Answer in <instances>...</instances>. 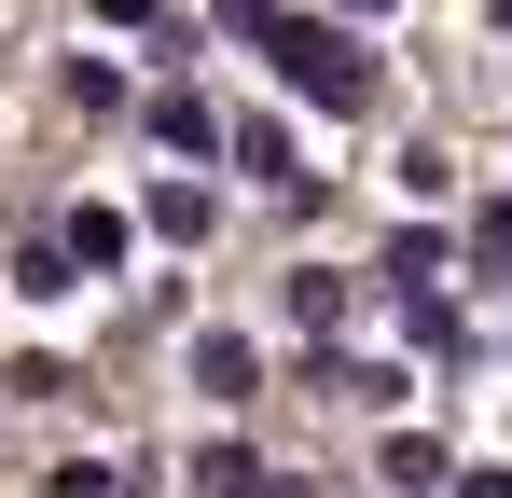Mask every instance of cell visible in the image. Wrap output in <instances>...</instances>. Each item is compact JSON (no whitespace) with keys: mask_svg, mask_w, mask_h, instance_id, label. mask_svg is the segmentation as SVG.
Wrapping results in <instances>:
<instances>
[{"mask_svg":"<svg viewBox=\"0 0 512 498\" xmlns=\"http://www.w3.org/2000/svg\"><path fill=\"white\" fill-rule=\"evenodd\" d=\"M277 83L305 97V111H374V56H360V28H333V14H277Z\"/></svg>","mask_w":512,"mask_h":498,"instance_id":"cell-1","label":"cell"},{"mask_svg":"<svg viewBox=\"0 0 512 498\" xmlns=\"http://www.w3.org/2000/svg\"><path fill=\"white\" fill-rule=\"evenodd\" d=\"M180 374H194V402H250V388H263V346H250V332H194Z\"/></svg>","mask_w":512,"mask_h":498,"instance_id":"cell-2","label":"cell"},{"mask_svg":"<svg viewBox=\"0 0 512 498\" xmlns=\"http://www.w3.org/2000/svg\"><path fill=\"white\" fill-rule=\"evenodd\" d=\"M56 236H70V263H84V277H125V249H139V222H125V208H70V222H56Z\"/></svg>","mask_w":512,"mask_h":498,"instance_id":"cell-3","label":"cell"},{"mask_svg":"<svg viewBox=\"0 0 512 498\" xmlns=\"http://www.w3.org/2000/svg\"><path fill=\"white\" fill-rule=\"evenodd\" d=\"M153 139H167V153H194V166H208V153H236V139H222V111H208V97H180V83L153 97Z\"/></svg>","mask_w":512,"mask_h":498,"instance_id":"cell-4","label":"cell"},{"mask_svg":"<svg viewBox=\"0 0 512 498\" xmlns=\"http://www.w3.org/2000/svg\"><path fill=\"white\" fill-rule=\"evenodd\" d=\"M277 319H291L305 346H319V332L346 319V277H319V263H291V277H277Z\"/></svg>","mask_w":512,"mask_h":498,"instance_id":"cell-5","label":"cell"},{"mask_svg":"<svg viewBox=\"0 0 512 498\" xmlns=\"http://www.w3.org/2000/svg\"><path fill=\"white\" fill-rule=\"evenodd\" d=\"M388 498H457V471H443L429 429H388Z\"/></svg>","mask_w":512,"mask_h":498,"instance_id":"cell-6","label":"cell"},{"mask_svg":"<svg viewBox=\"0 0 512 498\" xmlns=\"http://www.w3.org/2000/svg\"><path fill=\"white\" fill-rule=\"evenodd\" d=\"M194 498H263V457L250 443H194Z\"/></svg>","mask_w":512,"mask_h":498,"instance_id":"cell-7","label":"cell"},{"mask_svg":"<svg viewBox=\"0 0 512 498\" xmlns=\"http://www.w3.org/2000/svg\"><path fill=\"white\" fill-rule=\"evenodd\" d=\"M139 222H153V236H180V249H194V236H208V194H194V180H153V208H139Z\"/></svg>","mask_w":512,"mask_h":498,"instance_id":"cell-8","label":"cell"},{"mask_svg":"<svg viewBox=\"0 0 512 498\" xmlns=\"http://www.w3.org/2000/svg\"><path fill=\"white\" fill-rule=\"evenodd\" d=\"M236 166H250V180H305V166H291V125H236Z\"/></svg>","mask_w":512,"mask_h":498,"instance_id":"cell-9","label":"cell"},{"mask_svg":"<svg viewBox=\"0 0 512 498\" xmlns=\"http://www.w3.org/2000/svg\"><path fill=\"white\" fill-rule=\"evenodd\" d=\"M70 111H125V70L111 56H70Z\"/></svg>","mask_w":512,"mask_h":498,"instance_id":"cell-10","label":"cell"},{"mask_svg":"<svg viewBox=\"0 0 512 498\" xmlns=\"http://www.w3.org/2000/svg\"><path fill=\"white\" fill-rule=\"evenodd\" d=\"M208 28H236V42H277V0H208Z\"/></svg>","mask_w":512,"mask_h":498,"instance_id":"cell-11","label":"cell"},{"mask_svg":"<svg viewBox=\"0 0 512 498\" xmlns=\"http://www.w3.org/2000/svg\"><path fill=\"white\" fill-rule=\"evenodd\" d=\"M471 263H485V277H512V208H485V222H471Z\"/></svg>","mask_w":512,"mask_h":498,"instance_id":"cell-12","label":"cell"},{"mask_svg":"<svg viewBox=\"0 0 512 498\" xmlns=\"http://www.w3.org/2000/svg\"><path fill=\"white\" fill-rule=\"evenodd\" d=\"M457 498H512V471H485V485H457Z\"/></svg>","mask_w":512,"mask_h":498,"instance_id":"cell-13","label":"cell"},{"mask_svg":"<svg viewBox=\"0 0 512 498\" xmlns=\"http://www.w3.org/2000/svg\"><path fill=\"white\" fill-rule=\"evenodd\" d=\"M360 14H388V0H360Z\"/></svg>","mask_w":512,"mask_h":498,"instance_id":"cell-14","label":"cell"}]
</instances>
